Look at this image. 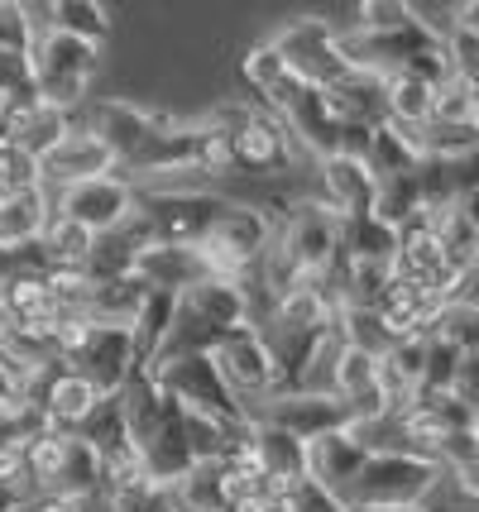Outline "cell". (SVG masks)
Instances as JSON below:
<instances>
[{
  "mask_svg": "<svg viewBox=\"0 0 479 512\" xmlns=\"http://www.w3.org/2000/svg\"><path fill=\"white\" fill-rule=\"evenodd\" d=\"M115 398H120V412H125V426H130V446H135V460L144 465V474L154 484L178 489L197 469L192 450H187V407L149 369H139Z\"/></svg>",
  "mask_w": 479,
  "mask_h": 512,
  "instance_id": "6da1fadb",
  "label": "cell"
},
{
  "mask_svg": "<svg viewBox=\"0 0 479 512\" xmlns=\"http://www.w3.org/2000/svg\"><path fill=\"white\" fill-rule=\"evenodd\" d=\"M441 465L427 450H374L360 479L345 493L350 512H379V508H422V498L436 489Z\"/></svg>",
  "mask_w": 479,
  "mask_h": 512,
  "instance_id": "7a4b0ae2",
  "label": "cell"
},
{
  "mask_svg": "<svg viewBox=\"0 0 479 512\" xmlns=\"http://www.w3.org/2000/svg\"><path fill=\"white\" fill-rule=\"evenodd\" d=\"M341 211L331 201H297L278 249V292L302 278H326V268L341 254Z\"/></svg>",
  "mask_w": 479,
  "mask_h": 512,
  "instance_id": "3957f363",
  "label": "cell"
},
{
  "mask_svg": "<svg viewBox=\"0 0 479 512\" xmlns=\"http://www.w3.org/2000/svg\"><path fill=\"white\" fill-rule=\"evenodd\" d=\"M29 63H34V96L44 106H53V111L72 115V106L87 96V82H92L96 63H101V48L48 29V34L34 39V58Z\"/></svg>",
  "mask_w": 479,
  "mask_h": 512,
  "instance_id": "277c9868",
  "label": "cell"
},
{
  "mask_svg": "<svg viewBox=\"0 0 479 512\" xmlns=\"http://www.w3.org/2000/svg\"><path fill=\"white\" fill-rule=\"evenodd\" d=\"M206 125L216 134H226L230 168H240V173H278V168L293 163L283 120L274 111H264V106H221Z\"/></svg>",
  "mask_w": 479,
  "mask_h": 512,
  "instance_id": "5b68a950",
  "label": "cell"
},
{
  "mask_svg": "<svg viewBox=\"0 0 479 512\" xmlns=\"http://www.w3.org/2000/svg\"><path fill=\"white\" fill-rule=\"evenodd\" d=\"M226 206L216 192H149L135 197V216L149 230V245H202Z\"/></svg>",
  "mask_w": 479,
  "mask_h": 512,
  "instance_id": "8992f818",
  "label": "cell"
},
{
  "mask_svg": "<svg viewBox=\"0 0 479 512\" xmlns=\"http://www.w3.org/2000/svg\"><path fill=\"white\" fill-rule=\"evenodd\" d=\"M149 374L183 402L187 412H197V417H211V422H221V426L250 422V407L226 388V379H221V369H216L211 355L173 359V364H159V369H149Z\"/></svg>",
  "mask_w": 479,
  "mask_h": 512,
  "instance_id": "52a82bcc",
  "label": "cell"
},
{
  "mask_svg": "<svg viewBox=\"0 0 479 512\" xmlns=\"http://www.w3.org/2000/svg\"><path fill=\"white\" fill-rule=\"evenodd\" d=\"M254 422L278 426V431L297 436L302 446H312V441L331 436V431H350V426H355V412H350V402H345L341 393L293 388V393H274V398H264V412H259Z\"/></svg>",
  "mask_w": 479,
  "mask_h": 512,
  "instance_id": "ba28073f",
  "label": "cell"
},
{
  "mask_svg": "<svg viewBox=\"0 0 479 512\" xmlns=\"http://www.w3.org/2000/svg\"><path fill=\"white\" fill-rule=\"evenodd\" d=\"M274 48H278V58L293 67L307 87L331 91V87H341L345 77L355 72V67L345 63V53H341V34H336L326 20L288 24V29L274 39Z\"/></svg>",
  "mask_w": 479,
  "mask_h": 512,
  "instance_id": "9c48e42d",
  "label": "cell"
},
{
  "mask_svg": "<svg viewBox=\"0 0 479 512\" xmlns=\"http://www.w3.org/2000/svg\"><path fill=\"white\" fill-rule=\"evenodd\" d=\"M63 364H72L82 379L92 383L101 398H115L125 383L139 374V350L130 326H111V321H92L87 340L72 350Z\"/></svg>",
  "mask_w": 479,
  "mask_h": 512,
  "instance_id": "30bf717a",
  "label": "cell"
},
{
  "mask_svg": "<svg viewBox=\"0 0 479 512\" xmlns=\"http://www.w3.org/2000/svg\"><path fill=\"white\" fill-rule=\"evenodd\" d=\"M264 245H269V216L254 211V206H235L230 201L226 216L211 225V235L197 249L211 264V278H240L264 254Z\"/></svg>",
  "mask_w": 479,
  "mask_h": 512,
  "instance_id": "8fae6325",
  "label": "cell"
},
{
  "mask_svg": "<svg viewBox=\"0 0 479 512\" xmlns=\"http://www.w3.org/2000/svg\"><path fill=\"white\" fill-rule=\"evenodd\" d=\"M135 197H139L135 187L111 173V178H92V182H77V187H63L53 216L82 225L87 235H111V230H120V225L135 216Z\"/></svg>",
  "mask_w": 479,
  "mask_h": 512,
  "instance_id": "7c38bea8",
  "label": "cell"
},
{
  "mask_svg": "<svg viewBox=\"0 0 479 512\" xmlns=\"http://www.w3.org/2000/svg\"><path fill=\"white\" fill-rule=\"evenodd\" d=\"M24 398L44 412L53 431H77V426L92 417V407L101 402V393H96L72 364L53 359V364H44L34 379L24 383Z\"/></svg>",
  "mask_w": 479,
  "mask_h": 512,
  "instance_id": "4fadbf2b",
  "label": "cell"
},
{
  "mask_svg": "<svg viewBox=\"0 0 479 512\" xmlns=\"http://www.w3.org/2000/svg\"><path fill=\"white\" fill-rule=\"evenodd\" d=\"M211 359H216V369H221L226 388L240 402L274 398L278 393V374H274V359H269V345H264V335L254 331V326L230 331L226 340L216 345V355Z\"/></svg>",
  "mask_w": 479,
  "mask_h": 512,
  "instance_id": "5bb4252c",
  "label": "cell"
},
{
  "mask_svg": "<svg viewBox=\"0 0 479 512\" xmlns=\"http://www.w3.org/2000/svg\"><path fill=\"white\" fill-rule=\"evenodd\" d=\"M202 149H206V130L202 125H159L139 144L135 154L115 168V178H125L135 187L149 173H187V168H202Z\"/></svg>",
  "mask_w": 479,
  "mask_h": 512,
  "instance_id": "9a60e30c",
  "label": "cell"
},
{
  "mask_svg": "<svg viewBox=\"0 0 479 512\" xmlns=\"http://www.w3.org/2000/svg\"><path fill=\"white\" fill-rule=\"evenodd\" d=\"M369 455H374V446L365 441V431H355V426L350 431H331V436L307 446V474L345 503V493L360 479V469L369 465Z\"/></svg>",
  "mask_w": 479,
  "mask_h": 512,
  "instance_id": "2e32d148",
  "label": "cell"
},
{
  "mask_svg": "<svg viewBox=\"0 0 479 512\" xmlns=\"http://www.w3.org/2000/svg\"><path fill=\"white\" fill-rule=\"evenodd\" d=\"M39 173H44V187L53 182L58 192L63 187H77V182H92V178H111L115 173V154L96 139L92 130H77L72 125L68 139L53 149V154L39 163Z\"/></svg>",
  "mask_w": 479,
  "mask_h": 512,
  "instance_id": "e0dca14e",
  "label": "cell"
},
{
  "mask_svg": "<svg viewBox=\"0 0 479 512\" xmlns=\"http://www.w3.org/2000/svg\"><path fill=\"white\" fill-rule=\"evenodd\" d=\"M135 278L144 288H159V292H192L197 283L211 278V264L197 245H144L135 259Z\"/></svg>",
  "mask_w": 479,
  "mask_h": 512,
  "instance_id": "ac0fdd59",
  "label": "cell"
},
{
  "mask_svg": "<svg viewBox=\"0 0 479 512\" xmlns=\"http://www.w3.org/2000/svg\"><path fill=\"white\" fill-rule=\"evenodd\" d=\"M283 120V130H293L307 149L317 158H336L341 154V115H336V106H331V96L321 87H302L288 101V111L278 115Z\"/></svg>",
  "mask_w": 479,
  "mask_h": 512,
  "instance_id": "d6986e66",
  "label": "cell"
},
{
  "mask_svg": "<svg viewBox=\"0 0 479 512\" xmlns=\"http://www.w3.org/2000/svg\"><path fill=\"white\" fill-rule=\"evenodd\" d=\"M68 130H72V115L53 111L44 101H20V106H10V115H5V144L29 154L34 163H44L68 139Z\"/></svg>",
  "mask_w": 479,
  "mask_h": 512,
  "instance_id": "ffe728a7",
  "label": "cell"
},
{
  "mask_svg": "<svg viewBox=\"0 0 479 512\" xmlns=\"http://www.w3.org/2000/svg\"><path fill=\"white\" fill-rule=\"evenodd\" d=\"M159 125H168V115H154V111H144V106H130V101H106V106H96V115H92V125H87V130L111 149L115 168H120V163L135 154L139 144L159 130Z\"/></svg>",
  "mask_w": 479,
  "mask_h": 512,
  "instance_id": "44dd1931",
  "label": "cell"
},
{
  "mask_svg": "<svg viewBox=\"0 0 479 512\" xmlns=\"http://www.w3.org/2000/svg\"><path fill=\"white\" fill-rule=\"evenodd\" d=\"M183 307L197 312L206 326L216 331H240V326H254L250 321V288L240 278H206L192 292H183Z\"/></svg>",
  "mask_w": 479,
  "mask_h": 512,
  "instance_id": "7402d4cb",
  "label": "cell"
},
{
  "mask_svg": "<svg viewBox=\"0 0 479 512\" xmlns=\"http://www.w3.org/2000/svg\"><path fill=\"white\" fill-rule=\"evenodd\" d=\"M321 178H326V192H331V206L341 211V221L350 216H369L374 211V192H379V178L369 173L365 158H321Z\"/></svg>",
  "mask_w": 479,
  "mask_h": 512,
  "instance_id": "603a6c76",
  "label": "cell"
},
{
  "mask_svg": "<svg viewBox=\"0 0 479 512\" xmlns=\"http://www.w3.org/2000/svg\"><path fill=\"white\" fill-rule=\"evenodd\" d=\"M254 465H259V474L269 479V489L278 498L293 479L307 474V446L297 436H288V431H278V426L254 422Z\"/></svg>",
  "mask_w": 479,
  "mask_h": 512,
  "instance_id": "cb8c5ba5",
  "label": "cell"
},
{
  "mask_svg": "<svg viewBox=\"0 0 479 512\" xmlns=\"http://www.w3.org/2000/svg\"><path fill=\"white\" fill-rule=\"evenodd\" d=\"M326 96H331V106H336L341 120H355V125H369V130L388 125V87L379 72H360L355 67L341 87H331Z\"/></svg>",
  "mask_w": 479,
  "mask_h": 512,
  "instance_id": "d4e9b609",
  "label": "cell"
},
{
  "mask_svg": "<svg viewBox=\"0 0 479 512\" xmlns=\"http://www.w3.org/2000/svg\"><path fill=\"white\" fill-rule=\"evenodd\" d=\"M245 82H250L254 91H259V101H264V111H274V115H283L288 111V101H293L297 91L307 87L302 77H297L293 67L278 58V48L274 44H259L245 58Z\"/></svg>",
  "mask_w": 479,
  "mask_h": 512,
  "instance_id": "484cf974",
  "label": "cell"
},
{
  "mask_svg": "<svg viewBox=\"0 0 479 512\" xmlns=\"http://www.w3.org/2000/svg\"><path fill=\"white\" fill-rule=\"evenodd\" d=\"M106 489V465L82 436H68V450H63V465L53 474L48 493L68 498V503H87V498H101Z\"/></svg>",
  "mask_w": 479,
  "mask_h": 512,
  "instance_id": "4316f807",
  "label": "cell"
},
{
  "mask_svg": "<svg viewBox=\"0 0 479 512\" xmlns=\"http://www.w3.org/2000/svg\"><path fill=\"white\" fill-rule=\"evenodd\" d=\"M422 144H417V134H408V130H398L393 120L388 125H379V130L369 134V154H365V163H369V173L384 182V178H403V173H417L422 168Z\"/></svg>",
  "mask_w": 479,
  "mask_h": 512,
  "instance_id": "83f0119b",
  "label": "cell"
},
{
  "mask_svg": "<svg viewBox=\"0 0 479 512\" xmlns=\"http://www.w3.org/2000/svg\"><path fill=\"white\" fill-rule=\"evenodd\" d=\"M72 436H82V441L101 455V465H115V460H130V455H135L130 426H125V412H120V398H101L92 407V417L77 426Z\"/></svg>",
  "mask_w": 479,
  "mask_h": 512,
  "instance_id": "f1b7e54d",
  "label": "cell"
},
{
  "mask_svg": "<svg viewBox=\"0 0 479 512\" xmlns=\"http://www.w3.org/2000/svg\"><path fill=\"white\" fill-rule=\"evenodd\" d=\"M48 216V187H34V192H20V197H5L0 201V249H15V245H29L44 235Z\"/></svg>",
  "mask_w": 479,
  "mask_h": 512,
  "instance_id": "f546056e",
  "label": "cell"
},
{
  "mask_svg": "<svg viewBox=\"0 0 479 512\" xmlns=\"http://www.w3.org/2000/svg\"><path fill=\"white\" fill-rule=\"evenodd\" d=\"M230 331H216V326H206L197 312H187L183 297H178V316H173V326L163 335L159 355L149 369H159V364H173V359H187V355H216V345L226 340Z\"/></svg>",
  "mask_w": 479,
  "mask_h": 512,
  "instance_id": "4dcf8cb0",
  "label": "cell"
},
{
  "mask_svg": "<svg viewBox=\"0 0 479 512\" xmlns=\"http://www.w3.org/2000/svg\"><path fill=\"white\" fill-rule=\"evenodd\" d=\"M341 254L350 264H393L398 230L384 225L374 211H369V216H350V221L341 225Z\"/></svg>",
  "mask_w": 479,
  "mask_h": 512,
  "instance_id": "1f68e13d",
  "label": "cell"
},
{
  "mask_svg": "<svg viewBox=\"0 0 479 512\" xmlns=\"http://www.w3.org/2000/svg\"><path fill=\"white\" fill-rule=\"evenodd\" d=\"M384 87H388V120H393L398 130L422 134L427 125H432V106H436L432 82L398 72V77H384Z\"/></svg>",
  "mask_w": 479,
  "mask_h": 512,
  "instance_id": "d6a6232c",
  "label": "cell"
},
{
  "mask_svg": "<svg viewBox=\"0 0 479 512\" xmlns=\"http://www.w3.org/2000/svg\"><path fill=\"white\" fill-rule=\"evenodd\" d=\"M173 316H178V292H159V288L144 292L135 321H130V335H135V350H139V369L154 364L163 335H168V326H173Z\"/></svg>",
  "mask_w": 479,
  "mask_h": 512,
  "instance_id": "836d02e7",
  "label": "cell"
},
{
  "mask_svg": "<svg viewBox=\"0 0 479 512\" xmlns=\"http://www.w3.org/2000/svg\"><path fill=\"white\" fill-rule=\"evenodd\" d=\"M173 493H178V508H187V512H226L230 503H235V489H230L226 460L197 465Z\"/></svg>",
  "mask_w": 479,
  "mask_h": 512,
  "instance_id": "e575fe53",
  "label": "cell"
},
{
  "mask_svg": "<svg viewBox=\"0 0 479 512\" xmlns=\"http://www.w3.org/2000/svg\"><path fill=\"white\" fill-rule=\"evenodd\" d=\"M144 283H139L135 273H125V278H111V283H92V297H87V316L92 321H111V326H130L139 312V302H144Z\"/></svg>",
  "mask_w": 479,
  "mask_h": 512,
  "instance_id": "d590c367",
  "label": "cell"
},
{
  "mask_svg": "<svg viewBox=\"0 0 479 512\" xmlns=\"http://www.w3.org/2000/svg\"><path fill=\"white\" fill-rule=\"evenodd\" d=\"M374 216L393 230H403L408 221L422 216V187H417V173H403V178H384L379 192H374Z\"/></svg>",
  "mask_w": 479,
  "mask_h": 512,
  "instance_id": "8d00e7d4",
  "label": "cell"
},
{
  "mask_svg": "<svg viewBox=\"0 0 479 512\" xmlns=\"http://www.w3.org/2000/svg\"><path fill=\"white\" fill-rule=\"evenodd\" d=\"M432 225H436V240H441L446 264L470 278V273L479 268V235L465 225V216H460L456 206H451V211H441V216H432Z\"/></svg>",
  "mask_w": 479,
  "mask_h": 512,
  "instance_id": "74e56055",
  "label": "cell"
},
{
  "mask_svg": "<svg viewBox=\"0 0 479 512\" xmlns=\"http://www.w3.org/2000/svg\"><path fill=\"white\" fill-rule=\"evenodd\" d=\"M92 240L96 235H87L82 225L63 221V216H48L44 235H39V245H44L48 264L53 268H82L87 264V254H92Z\"/></svg>",
  "mask_w": 479,
  "mask_h": 512,
  "instance_id": "f35d334b",
  "label": "cell"
},
{
  "mask_svg": "<svg viewBox=\"0 0 479 512\" xmlns=\"http://www.w3.org/2000/svg\"><path fill=\"white\" fill-rule=\"evenodd\" d=\"M436 340H446V345H456L460 355H479V302H465V297H456V302H446L441 312H436L432 331Z\"/></svg>",
  "mask_w": 479,
  "mask_h": 512,
  "instance_id": "ab89813d",
  "label": "cell"
},
{
  "mask_svg": "<svg viewBox=\"0 0 479 512\" xmlns=\"http://www.w3.org/2000/svg\"><path fill=\"white\" fill-rule=\"evenodd\" d=\"M48 15H53V29H58V34H72V39H82V44L101 48V39L111 34L106 10H101V5H92V0H58Z\"/></svg>",
  "mask_w": 479,
  "mask_h": 512,
  "instance_id": "60d3db41",
  "label": "cell"
},
{
  "mask_svg": "<svg viewBox=\"0 0 479 512\" xmlns=\"http://www.w3.org/2000/svg\"><path fill=\"white\" fill-rule=\"evenodd\" d=\"M39 431H48V417L24 393L0 402V450H24Z\"/></svg>",
  "mask_w": 479,
  "mask_h": 512,
  "instance_id": "b9f144b4",
  "label": "cell"
},
{
  "mask_svg": "<svg viewBox=\"0 0 479 512\" xmlns=\"http://www.w3.org/2000/svg\"><path fill=\"white\" fill-rule=\"evenodd\" d=\"M101 498H106V512H183L178 493L168 484H154V479H135V484L101 493Z\"/></svg>",
  "mask_w": 479,
  "mask_h": 512,
  "instance_id": "7bdbcfd3",
  "label": "cell"
},
{
  "mask_svg": "<svg viewBox=\"0 0 479 512\" xmlns=\"http://www.w3.org/2000/svg\"><path fill=\"white\" fill-rule=\"evenodd\" d=\"M432 125H479V101L470 96V87H465L460 77H446V82L436 87Z\"/></svg>",
  "mask_w": 479,
  "mask_h": 512,
  "instance_id": "ee69618b",
  "label": "cell"
},
{
  "mask_svg": "<svg viewBox=\"0 0 479 512\" xmlns=\"http://www.w3.org/2000/svg\"><path fill=\"white\" fill-rule=\"evenodd\" d=\"M34 39H39V29L29 20V10L24 5H0V58L29 63L34 58Z\"/></svg>",
  "mask_w": 479,
  "mask_h": 512,
  "instance_id": "f6af8a7d",
  "label": "cell"
},
{
  "mask_svg": "<svg viewBox=\"0 0 479 512\" xmlns=\"http://www.w3.org/2000/svg\"><path fill=\"white\" fill-rule=\"evenodd\" d=\"M460 359L465 355H460L456 345L427 335V369H422V388H417V393H451V388H456V374H460Z\"/></svg>",
  "mask_w": 479,
  "mask_h": 512,
  "instance_id": "bcb514c9",
  "label": "cell"
},
{
  "mask_svg": "<svg viewBox=\"0 0 479 512\" xmlns=\"http://www.w3.org/2000/svg\"><path fill=\"white\" fill-rule=\"evenodd\" d=\"M278 503H283L288 512H350V508H345V503H341V498H336L331 489H321V484L312 479V474H302V479H293L288 489L278 493Z\"/></svg>",
  "mask_w": 479,
  "mask_h": 512,
  "instance_id": "7dc6e473",
  "label": "cell"
},
{
  "mask_svg": "<svg viewBox=\"0 0 479 512\" xmlns=\"http://www.w3.org/2000/svg\"><path fill=\"white\" fill-rule=\"evenodd\" d=\"M412 20H417V5H403V0H365L360 5V29H369V34H388V29H403Z\"/></svg>",
  "mask_w": 479,
  "mask_h": 512,
  "instance_id": "c3c4849f",
  "label": "cell"
},
{
  "mask_svg": "<svg viewBox=\"0 0 479 512\" xmlns=\"http://www.w3.org/2000/svg\"><path fill=\"white\" fill-rule=\"evenodd\" d=\"M451 393H456V398L479 417V355L460 359V374H456V388H451Z\"/></svg>",
  "mask_w": 479,
  "mask_h": 512,
  "instance_id": "681fc988",
  "label": "cell"
},
{
  "mask_svg": "<svg viewBox=\"0 0 479 512\" xmlns=\"http://www.w3.org/2000/svg\"><path fill=\"white\" fill-rule=\"evenodd\" d=\"M0 484H5V489L29 493V469H24V450H0Z\"/></svg>",
  "mask_w": 479,
  "mask_h": 512,
  "instance_id": "f907efd6",
  "label": "cell"
},
{
  "mask_svg": "<svg viewBox=\"0 0 479 512\" xmlns=\"http://www.w3.org/2000/svg\"><path fill=\"white\" fill-rule=\"evenodd\" d=\"M20 512H77V503L58 498V493H29L20 503Z\"/></svg>",
  "mask_w": 479,
  "mask_h": 512,
  "instance_id": "816d5d0a",
  "label": "cell"
},
{
  "mask_svg": "<svg viewBox=\"0 0 479 512\" xmlns=\"http://www.w3.org/2000/svg\"><path fill=\"white\" fill-rule=\"evenodd\" d=\"M274 503L278 498H269V493H240L226 512H274Z\"/></svg>",
  "mask_w": 479,
  "mask_h": 512,
  "instance_id": "f5cc1de1",
  "label": "cell"
},
{
  "mask_svg": "<svg viewBox=\"0 0 479 512\" xmlns=\"http://www.w3.org/2000/svg\"><path fill=\"white\" fill-rule=\"evenodd\" d=\"M456 474V484H460V493H470V498H479V455L470 460V465H460V469H451Z\"/></svg>",
  "mask_w": 479,
  "mask_h": 512,
  "instance_id": "db71d44e",
  "label": "cell"
},
{
  "mask_svg": "<svg viewBox=\"0 0 479 512\" xmlns=\"http://www.w3.org/2000/svg\"><path fill=\"white\" fill-rule=\"evenodd\" d=\"M456 24H460V29H470V34H479V0L456 5Z\"/></svg>",
  "mask_w": 479,
  "mask_h": 512,
  "instance_id": "11a10c76",
  "label": "cell"
},
{
  "mask_svg": "<svg viewBox=\"0 0 479 512\" xmlns=\"http://www.w3.org/2000/svg\"><path fill=\"white\" fill-rule=\"evenodd\" d=\"M456 211L465 216V225H470V230L479 235V192H470V197H460V201H456Z\"/></svg>",
  "mask_w": 479,
  "mask_h": 512,
  "instance_id": "9f6ffc18",
  "label": "cell"
},
{
  "mask_svg": "<svg viewBox=\"0 0 479 512\" xmlns=\"http://www.w3.org/2000/svg\"><path fill=\"white\" fill-rule=\"evenodd\" d=\"M29 498V493H20V489H5L0 484V512H20V503Z\"/></svg>",
  "mask_w": 479,
  "mask_h": 512,
  "instance_id": "6f0895ef",
  "label": "cell"
},
{
  "mask_svg": "<svg viewBox=\"0 0 479 512\" xmlns=\"http://www.w3.org/2000/svg\"><path fill=\"white\" fill-rule=\"evenodd\" d=\"M15 393H20V383H15V374L5 369V359H0V402H5V398H15Z\"/></svg>",
  "mask_w": 479,
  "mask_h": 512,
  "instance_id": "680465c9",
  "label": "cell"
},
{
  "mask_svg": "<svg viewBox=\"0 0 479 512\" xmlns=\"http://www.w3.org/2000/svg\"><path fill=\"white\" fill-rule=\"evenodd\" d=\"M379 512H422V508H379Z\"/></svg>",
  "mask_w": 479,
  "mask_h": 512,
  "instance_id": "91938a15",
  "label": "cell"
},
{
  "mask_svg": "<svg viewBox=\"0 0 479 512\" xmlns=\"http://www.w3.org/2000/svg\"><path fill=\"white\" fill-rule=\"evenodd\" d=\"M274 512H288V508H283V503H274Z\"/></svg>",
  "mask_w": 479,
  "mask_h": 512,
  "instance_id": "94428289",
  "label": "cell"
},
{
  "mask_svg": "<svg viewBox=\"0 0 479 512\" xmlns=\"http://www.w3.org/2000/svg\"><path fill=\"white\" fill-rule=\"evenodd\" d=\"M475 436H479V417H475Z\"/></svg>",
  "mask_w": 479,
  "mask_h": 512,
  "instance_id": "6125c7cd",
  "label": "cell"
}]
</instances>
